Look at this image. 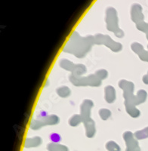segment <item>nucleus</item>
I'll return each mask as SVG.
<instances>
[]
</instances>
